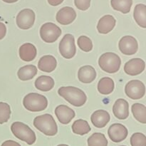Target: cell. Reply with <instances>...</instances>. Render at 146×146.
<instances>
[{
    "label": "cell",
    "instance_id": "d4e9b609",
    "mask_svg": "<svg viewBox=\"0 0 146 146\" xmlns=\"http://www.w3.org/2000/svg\"><path fill=\"white\" fill-rule=\"evenodd\" d=\"M111 5L115 11H121L123 14H128L131 11L133 0H111Z\"/></svg>",
    "mask_w": 146,
    "mask_h": 146
},
{
    "label": "cell",
    "instance_id": "2e32d148",
    "mask_svg": "<svg viewBox=\"0 0 146 146\" xmlns=\"http://www.w3.org/2000/svg\"><path fill=\"white\" fill-rule=\"evenodd\" d=\"M116 20L112 15H105L100 19L97 25V30L100 34H107L115 27Z\"/></svg>",
    "mask_w": 146,
    "mask_h": 146
},
{
    "label": "cell",
    "instance_id": "8d00e7d4",
    "mask_svg": "<svg viewBox=\"0 0 146 146\" xmlns=\"http://www.w3.org/2000/svg\"><path fill=\"white\" fill-rule=\"evenodd\" d=\"M57 146H68V145H66V144H61V145H58Z\"/></svg>",
    "mask_w": 146,
    "mask_h": 146
},
{
    "label": "cell",
    "instance_id": "e0dca14e",
    "mask_svg": "<svg viewBox=\"0 0 146 146\" xmlns=\"http://www.w3.org/2000/svg\"><path fill=\"white\" fill-rule=\"evenodd\" d=\"M19 54L22 61L26 62L32 61L37 55L36 48L31 43H26L20 46Z\"/></svg>",
    "mask_w": 146,
    "mask_h": 146
},
{
    "label": "cell",
    "instance_id": "e575fe53",
    "mask_svg": "<svg viewBox=\"0 0 146 146\" xmlns=\"http://www.w3.org/2000/svg\"><path fill=\"white\" fill-rule=\"evenodd\" d=\"M47 1H48V3L50 5L53 6V7H56V6L61 4L64 0H47Z\"/></svg>",
    "mask_w": 146,
    "mask_h": 146
},
{
    "label": "cell",
    "instance_id": "d6a6232c",
    "mask_svg": "<svg viewBox=\"0 0 146 146\" xmlns=\"http://www.w3.org/2000/svg\"><path fill=\"white\" fill-rule=\"evenodd\" d=\"M7 34V27L5 24L2 22H0V40L4 38Z\"/></svg>",
    "mask_w": 146,
    "mask_h": 146
},
{
    "label": "cell",
    "instance_id": "4316f807",
    "mask_svg": "<svg viewBox=\"0 0 146 146\" xmlns=\"http://www.w3.org/2000/svg\"><path fill=\"white\" fill-rule=\"evenodd\" d=\"M133 115L134 118L143 124L146 123V107L143 104H134L131 107Z\"/></svg>",
    "mask_w": 146,
    "mask_h": 146
},
{
    "label": "cell",
    "instance_id": "d590c367",
    "mask_svg": "<svg viewBox=\"0 0 146 146\" xmlns=\"http://www.w3.org/2000/svg\"><path fill=\"white\" fill-rule=\"evenodd\" d=\"M3 1L6 3H9V4H11V3H14V2H17V1L19 0H2Z\"/></svg>",
    "mask_w": 146,
    "mask_h": 146
},
{
    "label": "cell",
    "instance_id": "7c38bea8",
    "mask_svg": "<svg viewBox=\"0 0 146 146\" xmlns=\"http://www.w3.org/2000/svg\"><path fill=\"white\" fill-rule=\"evenodd\" d=\"M145 63L140 58H132L124 66V71L130 76H137L141 74L145 70Z\"/></svg>",
    "mask_w": 146,
    "mask_h": 146
},
{
    "label": "cell",
    "instance_id": "9c48e42d",
    "mask_svg": "<svg viewBox=\"0 0 146 146\" xmlns=\"http://www.w3.org/2000/svg\"><path fill=\"white\" fill-rule=\"evenodd\" d=\"M35 21V13L31 9L21 10L17 14L16 22L19 28L27 30L33 27Z\"/></svg>",
    "mask_w": 146,
    "mask_h": 146
},
{
    "label": "cell",
    "instance_id": "30bf717a",
    "mask_svg": "<svg viewBox=\"0 0 146 146\" xmlns=\"http://www.w3.org/2000/svg\"><path fill=\"white\" fill-rule=\"evenodd\" d=\"M119 50L122 54L126 56H131L138 51V44L136 38L132 36H124L118 43Z\"/></svg>",
    "mask_w": 146,
    "mask_h": 146
},
{
    "label": "cell",
    "instance_id": "f1b7e54d",
    "mask_svg": "<svg viewBox=\"0 0 146 146\" xmlns=\"http://www.w3.org/2000/svg\"><path fill=\"white\" fill-rule=\"evenodd\" d=\"M11 115L10 106L7 103L0 102V124H4L9 120Z\"/></svg>",
    "mask_w": 146,
    "mask_h": 146
},
{
    "label": "cell",
    "instance_id": "8992f818",
    "mask_svg": "<svg viewBox=\"0 0 146 146\" xmlns=\"http://www.w3.org/2000/svg\"><path fill=\"white\" fill-rule=\"evenodd\" d=\"M59 52L64 58L66 59L72 58L76 52L75 44V38L72 34H67L64 35L61 40L58 46Z\"/></svg>",
    "mask_w": 146,
    "mask_h": 146
},
{
    "label": "cell",
    "instance_id": "6da1fadb",
    "mask_svg": "<svg viewBox=\"0 0 146 146\" xmlns=\"http://www.w3.org/2000/svg\"><path fill=\"white\" fill-rule=\"evenodd\" d=\"M58 95L75 107H81L86 104L87 96L84 91L74 86H62L58 90Z\"/></svg>",
    "mask_w": 146,
    "mask_h": 146
},
{
    "label": "cell",
    "instance_id": "ac0fdd59",
    "mask_svg": "<svg viewBox=\"0 0 146 146\" xmlns=\"http://www.w3.org/2000/svg\"><path fill=\"white\" fill-rule=\"evenodd\" d=\"M111 119L109 113L105 110L96 111L91 116V121L93 125L98 128H104Z\"/></svg>",
    "mask_w": 146,
    "mask_h": 146
},
{
    "label": "cell",
    "instance_id": "836d02e7",
    "mask_svg": "<svg viewBox=\"0 0 146 146\" xmlns=\"http://www.w3.org/2000/svg\"><path fill=\"white\" fill-rule=\"evenodd\" d=\"M1 146H21L19 143L16 142V141H6L1 144Z\"/></svg>",
    "mask_w": 146,
    "mask_h": 146
},
{
    "label": "cell",
    "instance_id": "7a4b0ae2",
    "mask_svg": "<svg viewBox=\"0 0 146 146\" xmlns=\"http://www.w3.org/2000/svg\"><path fill=\"white\" fill-rule=\"evenodd\" d=\"M34 125L37 130L47 136H54L58 132V126L54 117L50 114H44L36 117Z\"/></svg>",
    "mask_w": 146,
    "mask_h": 146
},
{
    "label": "cell",
    "instance_id": "ffe728a7",
    "mask_svg": "<svg viewBox=\"0 0 146 146\" xmlns=\"http://www.w3.org/2000/svg\"><path fill=\"white\" fill-rule=\"evenodd\" d=\"M57 61L55 57L51 55H46L41 57L38 62V68L46 73H51L56 69Z\"/></svg>",
    "mask_w": 146,
    "mask_h": 146
},
{
    "label": "cell",
    "instance_id": "277c9868",
    "mask_svg": "<svg viewBox=\"0 0 146 146\" xmlns=\"http://www.w3.org/2000/svg\"><path fill=\"white\" fill-rule=\"evenodd\" d=\"M98 65L101 69L108 74H115L119 71L121 60L119 56L113 52L102 54L98 59Z\"/></svg>",
    "mask_w": 146,
    "mask_h": 146
},
{
    "label": "cell",
    "instance_id": "5bb4252c",
    "mask_svg": "<svg viewBox=\"0 0 146 146\" xmlns=\"http://www.w3.org/2000/svg\"><path fill=\"white\" fill-rule=\"evenodd\" d=\"M55 114L58 121L64 125L69 123L76 115L75 111L66 105L58 106L55 109Z\"/></svg>",
    "mask_w": 146,
    "mask_h": 146
},
{
    "label": "cell",
    "instance_id": "4dcf8cb0",
    "mask_svg": "<svg viewBox=\"0 0 146 146\" xmlns=\"http://www.w3.org/2000/svg\"><path fill=\"white\" fill-rule=\"evenodd\" d=\"M131 146H146V137L141 133H135L131 138Z\"/></svg>",
    "mask_w": 146,
    "mask_h": 146
},
{
    "label": "cell",
    "instance_id": "5b68a950",
    "mask_svg": "<svg viewBox=\"0 0 146 146\" xmlns=\"http://www.w3.org/2000/svg\"><path fill=\"white\" fill-rule=\"evenodd\" d=\"M11 131L16 138L27 143L28 145H32L36 140L34 131L24 123L18 121L13 123L11 126Z\"/></svg>",
    "mask_w": 146,
    "mask_h": 146
},
{
    "label": "cell",
    "instance_id": "cb8c5ba5",
    "mask_svg": "<svg viewBox=\"0 0 146 146\" xmlns=\"http://www.w3.org/2000/svg\"><path fill=\"white\" fill-rule=\"evenodd\" d=\"M115 84L112 78L109 77H104L101 78L98 84V92L103 95H108L113 91Z\"/></svg>",
    "mask_w": 146,
    "mask_h": 146
},
{
    "label": "cell",
    "instance_id": "44dd1931",
    "mask_svg": "<svg viewBox=\"0 0 146 146\" xmlns=\"http://www.w3.org/2000/svg\"><path fill=\"white\" fill-rule=\"evenodd\" d=\"M34 84L36 89L46 92L54 88V80L48 76H41L36 79Z\"/></svg>",
    "mask_w": 146,
    "mask_h": 146
},
{
    "label": "cell",
    "instance_id": "1f68e13d",
    "mask_svg": "<svg viewBox=\"0 0 146 146\" xmlns=\"http://www.w3.org/2000/svg\"><path fill=\"white\" fill-rule=\"evenodd\" d=\"M74 4L77 9L81 11H86L91 6V0H74Z\"/></svg>",
    "mask_w": 146,
    "mask_h": 146
},
{
    "label": "cell",
    "instance_id": "ba28073f",
    "mask_svg": "<svg viewBox=\"0 0 146 146\" xmlns=\"http://www.w3.org/2000/svg\"><path fill=\"white\" fill-rule=\"evenodd\" d=\"M125 92L127 96L131 99H141L145 94V86L139 80H132L125 85Z\"/></svg>",
    "mask_w": 146,
    "mask_h": 146
},
{
    "label": "cell",
    "instance_id": "8fae6325",
    "mask_svg": "<svg viewBox=\"0 0 146 146\" xmlns=\"http://www.w3.org/2000/svg\"><path fill=\"white\" fill-rule=\"evenodd\" d=\"M108 134L113 142L120 143L127 138L128 131L125 125L121 123H114L108 128Z\"/></svg>",
    "mask_w": 146,
    "mask_h": 146
},
{
    "label": "cell",
    "instance_id": "484cf974",
    "mask_svg": "<svg viewBox=\"0 0 146 146\" xmlns=\"http://www.w3.org/2000/svg\"><path fill=\"white\" fill-rule=\"evenodd\" d=\"M71 128H72V131L74 132V133L79 135H86V134L88 133L91 130L88 123L83 119L76 120L73 123Z\"/></svg>",
    "mask_w": 146,
    "mask_h": 146
},
{
    "label": "cell",
    "instance_id": "4fadbf2b",
    "mask_svg": "<svg viewBox=\"0 0 146 146\" xmlns=\"http://www.w3.org/2000/svg\"><path fill=\"white\" fill-rule=\"evenodd\" d=\"M76 18V12L71 7H65L61 8L57 12L56 19L62 25H68L71 24Z\"/></svg>",
    "mask_w": 146,
    "mask_h": 146
},
{
    "label": "cell",
    "instance_id": "52a82bcc",
    "mask_svg": "<svg viewBox=\"0 0 146 146\" xmlns=\"http://www.w3.org/2000/svg\"><path fill=\"white\" fill-rule=\"evenodd\" d=\"M61 34V29L54 23H46L40 29V36L43 41L46 43L55 42Z\"/></svg>",
    "mask_w": 146,
    "mask_h": 146
},
{
    "label": "cell",
    "instance_id": "3957f363",
    "mask_svg": "<svg viewBox=\"0 0 146 146\" xmlns=\"http://www.w3.org/2000/svg\"><path fill=\"white\" fill-rule=\"evenodd\" d=\"M24 108L31 112H40L48 106V100L44 96L36 93H30L23 100Z\"/></svg>",
    "mask_w": 146,
    "mask_h": 146
},
{
    "label": "cell",
    "instance_id": "83f0119b",
    "mask_svg": "<svg viewBox=\"0 0 146 146\" xmlns=\"http://www.w3.org/2000/svg\"><path fill=\"white\" fill-rule=\"evenodd\" d=\"M88 146H108V140L105 135L101 133H95L88 138Z\"/></svg>",
    "mask_w": 146,
    "mask_h": 146
},
{
    "label": "cell",
    "instance_id": "f546056e",
    "mask_svg": "<svg viewBox=\"0 0 146 146\" xmlns=\"http://www.w3.org/2000/svg\"><path fill=\"white\" fill-rule=\"evenodd\" d=\"M78 47L85 52H89L93 49V43L91 38L86 36H81L77 40Z\"/></svg>",
    "mask_w": 146,
    "mask_h": 146
},
{
    "label": "cell",
    "instance_id": "74e56055",
    "mask_svg": "<svg viewBox=\"0 0 146 146\" xmlns=\"http://www.w3.org/2000/svg\"><path fill=\"white\" fill-rule=\"evenodd\" d=\"M121 146H125V145H121Z\"/></svg>",
    "mask_w": 146,
    "mask_h": 146
},
{
    "label": "cell",
    "instance_id": "7402d4cb",
    "mask_svg": "<svg viewBox=\"0 0 146 146\" xmlns=\"http://www.w3.org/2000/svg\"><path fill=\"white\" fill-rule=\"evenodd\" d=\"M133 17L138 26L146 28V6L143 4H138L134 8Z\"/></svg>",
    "mask_w": 146,
    "mask_h": 146
},
{
    "label": "cell",
    "instance_id": "9a60e30c",
    "mask_svg": "<svg viewBox=\"0 0 146 146\" xmlns=\"http://www.w3.org/2000/svg\"><path fill=\"white\" fill-rule=\"evenodd\" d=\"M113 115L119 120H125L129 116V105L128 101L123 98L117 100L113 106Z\"/></svg>",
    "mask_w": 146,
    "mask_h": 146
},
{
    "label": "cell",
    "instance_id": "d6986e66",
    "mask_svg": "<svg viewBox=\"0 0 146 146\" xmlns=\"http://www.w3.org/2000/svg\"><path fill=\"white\" fill-rule=\"evenodd\" d=\"M96 78V72L95 68L89 65L81 67L78 71V78L84 84L92 83Z\"/></svg>",
    "mask_w": 146,
    "mask_h": 146
},
{
    "label": "cell",
    "instance_id": "603a6c76",
    "mask_svg": "<svg viewBox=\"0 0 146 146\" xmlns=\"http://www.w3.org/2000/svg\"><path fill=\"white\" fill-rule=\"evenodd\" d=\"M37 74V67L34 65H27L21 67L17 72L19 78L21 81L31 80Z\"/></svg>",
    "mask_w": 146,
    "mask_h": 146
}]
</instances>
